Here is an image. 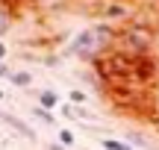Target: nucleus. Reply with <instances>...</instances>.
Returning a JSON list of instances; mask_svg holds the SVG:
<instances>
[{"instance_id": "f257e3e1", "label": "nucleus", "mask_w": 159, "mask_h": 150, "mask_svg": "<svg viewBox=\"0 0 159 150\" xmlns=\"http://www.w3.org/2000/svg\"><path fill=\"white\" fill-rule=\"evenodd\" d=\"M121 38V33L112 27L109 21H100V24H91V27L80 29L74 35L68 50L74 53L77 59H85V62H100L106 59L109 53L115 50V41Z\"/></svg>"}, {"instance_id": "f03ea898", "label": "nucleus", "mask_w": 159, "mask_h": 150, "mask_svg": "<svg viewBox=\"0 0 159 150\" xmlns=\"http://www.w3.org/2000/svg\"><path fill=\"white\" fill-rule=\"evenodd\" d=\"M121 38H124V47L130 50V56H148L150 47L156 44V29H150L144 21H130Z\"/></svg>"}, {"instance_id": "7ed1b4c3", "label": "nucleus", "mask_w": 159, "mask_h": 150, "mask_svg": "<svg viewBox=\"0 0 159 150\" xmlns=\"http://www.w3.org/2000/svg\"><path fill=\"white\" fill-rule=\"evenodd\" d=\"M0 121L6 124V127H12L18 135H24V139H30V141H35V133L30 130V124H24L18 115H9V112H0Z\"/></svg>"}, {"instance_id": "20e7f679", "label": "nucleus", "mask_w": 159, "mask_h": 150, "mask_svg": "<svg viewBox=\"0 0 159 150\" xmlns=\"http://www.w3.org/2000/svg\"><path fill=\"white\" fill-rule=\"evenodd\" d=\"M100 15H103V18H112V21H118V18H127V15H130V6H121V3H103V6H100Z\"/></svg>"}, {"instance_id": "39448f33", "label": "nucleus", "mask_w": 159, "mask_h": 150, "mask_svg": "<svg viewBox=\"0 0 159 150\" xmlns=\"http://www.w3.org/2000/svg\"><path fill=\"white\" fill-rule=\"evenodd\" d=\"M12 9H15L12 3H0V35H6V33L12 29V24H15V15H12Z\"/></svg>"}, {"instance_id": "423d86ee", "label": "nucleus", "mask_w": 159, "mask_h": 150, "mask_svg": "<svg viewBox=\"0 0 159 150\" xmlns=\"http://www.w3.org/2000/svg\"><path fill=\"white\" fill-rule=\"evenodd\" d=\"M56 103H59V97H56V91H47V88H44V91L39 94V106H44L47 112H50V109H56Z\"/></svg>"}, {"instance_id": "0eeeda50", "label": "nucleus", "mask_w": 159, "mask_h": 150, "mask_svg": "<svg viewBox=\"0 0 159 150\" xmlns=\"http://www.w3.org/2000/svg\"><path fill=\"white\" fill-rule=\"evenodd\" d=\"M30 112H33V115L39 118L41 124H47V127H53V124H56V118H53V112H47L44 106H33V109H30Z\"/></svg>"}, {"instance_id": "6e6552de", "label": "nucleus", "mask_w": 159, "mask_h": 150, "mask_svg": "<svg viewBox=\"0 0 159 150\" xmlns=\"http://www.w3.org/2000/svg\"><path fill=\"white\" fill-rule=\"evenodd\" d=\"M9 80H12V82H15V86H18V88H27V86H30V82H33V77H30V74H27V71H12V77H9Z\"/></svg>"}, {"instance_id": "1a4fd4ad", "label": "nucleus", "mask_w": 159, "mask_h": 150, "mask_svg": "<svg viewBox=\"0 0 159 150\" xmlns=\"http://www.w3.org/2000/svg\"><path fill=\"white\" fill-rule=\"evenodd\" d=\"M100 144H103V150H136L133 144H127V141H118V139H103Z\"/></svg>"}, {"instance_id": "9d476101", "label": "nucleus", "mask_w": 159, "mask_h": 150, "mask_svg": "<svg viewBox=\"0 0 159 150\" xmlns=\"http://www.w3.org/2000/svg\"><path fill=\"white\" fill-rule=\"evenodd\" d=\"M68 100H71V106H83V103H85V91L71 88V91H68Z\"/></svg>"}, {"instance_id": "9b49d317", "label": "nucleus", "mask_w": 159, "mask_h": 150, "mask_svg": "<svg viewBox=\"0 0 159 150\" xmlns=\"http://www.w3.org/2000/svg\"><path fill=\"white\" fill-rule=\"evenodd\" d=\"M74 133L71 130H59V144H65V147H74Z\"/></svg>"}, {"instance_id": "f8f14e48", "label": "nucleus", "mask_w": 159, "mask_h": 150, "mask_svg": "<svg viewBox=\"0 0 159 150\" xmlns=\"http://www.w3.org/2000/svg\"><path fill=\"white\" fill-rule=\"evenodd\" d=\"M127 144H136V147H148V139H144V135H139V133H130V135H127Z\"/></svg>"}, {"instance_id": "ddd939ff", "label": "nucleus", "mask_w": 159, "mask_h": 150, "mask_svg": "<svg viewBox=\"0 0 159 150\" xmlns=\"http://www.w3.org/2000/svg\"><path fill=\"white\" fill-rule=\"evenodd\" d=\"M0 77H6V80H9V77H12V71H9V65H3V62H0Z\"/></svg>"}, {"instance_id": "4468645a", "label": "nucleus", "mask_w": 159, "mask_h": 150, "mask_svg": "<svg viewBox=\"0 0 159 150\" xmlns=\"http://www.w3.org/2000/svg\"><path fill=\"white\" fill-rule=\"evenodd\" d=\"M47 150H68L65 144H59V141H50V144H47Z\"/></svg>"}, {"instance_id": "2eb2a0df", "label": "nucleus", "mask_w": 159, "mask_h": 150, "mask_svg": "<svg viewBox=\"0 0 159 150\" xmlns=\"http://www.w3.org/2000/svg\"><path fill=\"white\" fill-rule=\"evenodd\" d=\"M6 53H9V47H6V41H0V62L6 59Z\"/></svg>"}, {"instance_id": "dca6fc26", "label": "nucleus", "mask_w": 159, "mask_h": 150, "mask_svg": "<svg viewBox=\"0 0 159 150\" xmlns=\"http://www.w3.org/2000/svg\"><path fill=\"white\" fill-rule=\"evenodd\" d=\"M153 100H156V109H159V82H156V88H153Z\"/></svg>"}, {"instance_id": "f3484780", "label": "nucleus", "mask_w": 159, "mask_h": 150, "mask_svg": "<svg viewBox=\"0 0 159 150\" xmlns=\"http://www.w3.org/2000/svg\"><path fill=\"white\" fill-rule=\"evenodd\" d=\"M0 100H6V91H3V88H0Z\"/></svg>"}, {"instance_id": "a211bd4d", "label": "nucleus", "mask_w": 159, "mask_h": 150, "mask_svg": "<svg viewBox=\"0 0 159 150\" xmlns=\"http://www.w3.org/2000/svg\"><path fill=\"white\" fill-rule=\"evenodd\" d=\"M156 44H159V27H156Z\"/></svg>"}]
</instances>
